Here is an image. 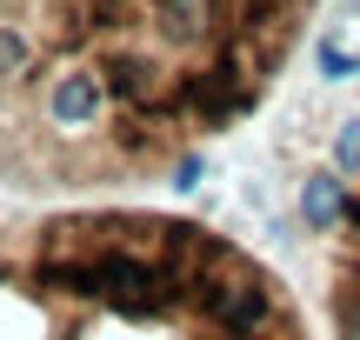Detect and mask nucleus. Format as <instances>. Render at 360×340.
Here are the masks:
<instances>
[{"instance_id":"f03ea898","label":"nucleus","mask_w":360,"mask_h":340,"mask_svg":"<svg viewBox=\"0 0 360 340\" xmlns=\"http://www.w3.org/2000/svg\"><path fill=\"white\" fill-rule=\"evenodd\" d=\"M321 74L327 80H347V74H360V60H354L347 47H334V40H321Z\"/></svg>"},{"instance_id":"f257e3e1","label":"nucleus","mask_w":360,"mask_h":340,"mask_svg":"<svg viewBox=\"0 0 360 340\" xmlns=\"http://www.w3.org/2000/svg\"><path fill=\"white\" fill-rule=\"evenodd\" d=\"M327 320L340 340H360V181H347V214L334 227V261H327Z\"/></svg>"}]
</instances>
